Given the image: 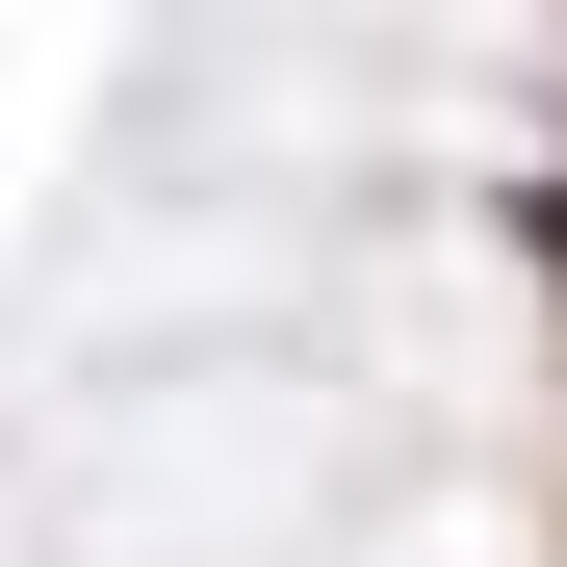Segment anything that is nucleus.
Returning <instances> with one entry per match:
<instances>
[{"instance_id":"1","label":"nucleus","mask_w":567,"mask_h":567,"mask_svg":"<svg viewBox=\"0 0 567 567\" xmlns=\"http://www.w3.org/2000/svg\"><path fill=\"white\" fill-rule=\"evenodd\" d=\"M542 233H567V181H542Z\"/></svg>"}]
</instances>
